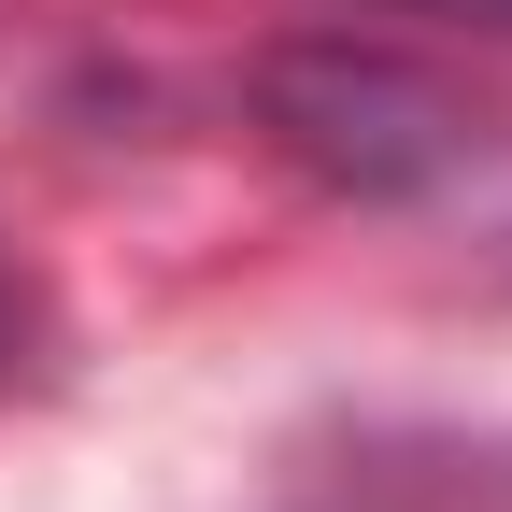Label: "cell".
<instances>
[{"label": "cell", "instance_id": "6da1fadb", "mask_svg": "<svg viewBox=\"0 0 512 512\" xmlns=\"http://www.w3.org/2000/svg\"><path fill=\"white\" fill-rule=\"evenodd\" d=\"M441 15H498V29H512V0H441Z\"/></svg>", "mask_w": 512, "mask_h": 512}, {"label": "cell", "instance_id": "7a4b0ae2", "mask_svg": "<svg viewBox=\"0 0 512 512\" xmlns=\"http://www.w3.org/2000/svg\"><path fill=\"white\" fill-rule=\"evenodd\" d=\"M0 356H15V299H0Z\"/></svg>", "mask_w": 512, "mask_h": 512}]
</instances>
